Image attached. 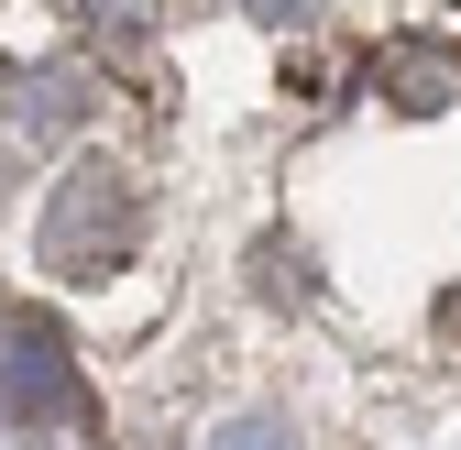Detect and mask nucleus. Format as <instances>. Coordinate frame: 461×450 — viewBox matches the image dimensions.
Here are the masks:
<instances>
[{"label": "nucleus", "mask_w": 461, "mask_h": 450, "mask_svg": "<svg viewBox=\"0 0 461 450\" xmlns=\"http://www.w3.org/2000/svg\"><path fill=\"white\" fill-rule=\"evenodd\" d=\"M132 231H143V198H132V176H122V165H77V176L55 187V209H44L33 253H44L55 274H110V264L132 253Z\"/></svg>", "instance_id": "f257e3e1"}, {"label": "nucleus", "mask_w": 461, "mask_h": 450, "mask_svg": "<svg viewBox=\"0 0 461 450\" xmlns=\"http://www.w3.org/2000/svg\"><path fill=\"white\" fill-rule=\"evenodd\" d=\"M12 418L44 428V439H77V428H88L77 363H67V341H55L44 308H12Z\"/></svg>", "instance_id": "f03ea898"}, {"label": "nucleus", "mask_w": 461, "mask_h": 450, "mask_svg": "<svg viewBox=\"0 0 461 450\" xmlns=\"http://www.w3.org/2000/svg\"><path fill=\"white\" fill-rule=\"evenodd\" d=\"M395 77H407V88H395L407 110H439V99H450V67H439V55H407V67H395Z\"/></svg>", "instance_id": "7ed1b4c3"}, {"label": "nucleus", "mask_w": 461, "mask_h": 450, "mask_svg": "<svg viewBox=\"0 0 461 450\" xmlns=\"http://www.w3.org/2000/svg\"><path fill=\"white\" fill-rule=\"evenodd\" d=\"M209 450H285L275 428H230V439H209Z\"/></svg>", "instance_id": "20e7f679"}, {"label": "nucleus", "mask_w": 461, "mask_h": 450, "mask_svg": "<svg viewBox=\"0 0 461 450\" xmlns=\"http://www.w3.org/2000/svg\"><path fill=\"white\" fill-rule=\"evenodd\" d=\"M253 12H264V22H297V12H308V0H253Z\"/></svg>", "instance_id": "39448f33"}]
</instances>
